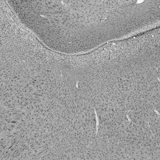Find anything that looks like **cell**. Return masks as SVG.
I'll return each mask as SVG.
<instances>
[{
	"mask_svg": "<svg viewBox=\"0 0 160 160\" xmlns=\"http://www.w3.org/2000/svg\"><path fill=\"white\" fill-rule=\"evenodd\" d=\"M55 27L64 54L85 53L99 47L103 42L104 14L98 1H62L56 12Z\"/></svg>",
	"mask_w": 160,
	"mask_h": 160,
	"instance_id": "6da1fadb",
	"label": "cell"
},
{
	"mask_svg": "<svg viewBox=\"0 0 160 160\" xmlns=\"http://www.w3.org/2000/svg\"><path fill=\"white\" fill-rule=\"evenodd\" d=\"M50 5H49V6L48 8H49V6H50ZM48 9V10L49 9Z\"/></svg>",
	"mask_w": 160,
	"mask_h": 160,
	"instance_id": "7a4b0ae2",
	"label": "cell"
}]
</instances>
